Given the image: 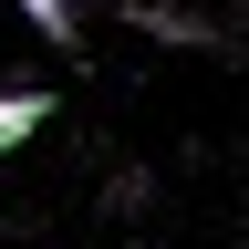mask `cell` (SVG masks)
I'll return each mask as SVG.
<instances>
[{"instance_id":"cell-1","label":"cell","mask_w":249,"mask_h":249,"mask_svg":"<svg viewBox=\"0 0 249 249\" xmlns=\"http://www.w3.org/2000/svg\"><path fill=\"white\" fill-rule=\"evenodd\" d=\"M42 124H52V93H42V83H21V93H0V156H21L31 135H42Z\"/></svg>"},{"instance_id":"cell-2","label":"cell","mask_w":249,"mask_h":249,"mask_svg":"<svg viewBox=\"0 0 249 249\" xmlns=\"http://www.w3.org/2000/svg\"><path fill=\"white\" fill-rule=\"evenodd\" d=\"M21 21L42 31V42H62V52H83V11H73V0H21Z\"/></svg>"},{"instance_id":"cell-3","label":"cell","mask_w":249,"mask_h":249,"mask_svg":"<svg viewBox=\"0 0 249 249\" xmlns=\"http://www.w3.org/2000/svg\"><path fill=\"white\" fill-rule=\"evenodd\" d=\"M124 11H135L145 31H166V42H197V52L218 42V31H197V21H187V11H166V0H124Z\"/></svg>"}]
</instances>
